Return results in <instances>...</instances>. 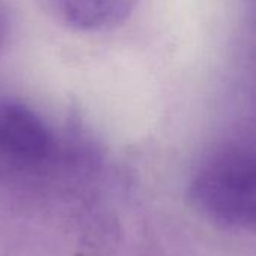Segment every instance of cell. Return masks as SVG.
<instances>
[{
	"label": "cell",
	"mask_w": 256,
	"mask_h": 256,
	"mask_svg": "<svg viewBox=\"0 0 256 256\" xmlns=\"http://www.w3.org/2000/svg\"><path fill=\"white\" fill-rule=\"evenodd\" d=\"M190 198L210 219L236 230H252L256 214L254 150L228 144L210 153L190 182Z\"/></svg>",
	"instance_id": "cell-1"
},
{
	"label": "cell",
	"mask_w": 256,
	"mask_h": 256,
	"mask_svg": "<svg viewBox=\"0 0 256 256\" xmlns=\"http://www.w3.org/2000/svg\"><path fill=\"white\" fill-rule=\"evenodd\" d=\"M4 39H6V20L0 10V50L4 44Z\"/></svg>",
	"instance_id": "cell-4"
},
{
	"label": "cell",
	"mask_w": 256,
	"mask_h": 256,
	"mask_svg": "<svg viewBox=\"0 0 256 256\" xmlns=\"http://www.w3.org/2000/svg\"><path fill=\"white\" fill-rule=\"evenodd\" d=\"M46 10L63 26L78 32H105L122 26L136 0H44Z\"/></svg>",
	"instance_id": "cell-3"
},
{
	"label": "cell",
	"mask_w": 256,
	"mask_h": 256,
	"mask_svg": "<svg viewBox=\"0 0 256 256\" xmlns=\"http://www.w3.org/2000/svg\"><path fill=\"white\" fill-rule=\"evenodd\" d=\"M54 136L42 117L16 100H0V158L21 170L51 160Z\"/></svg>",
	"instance_id": "cell-2"
}]
</instances>
